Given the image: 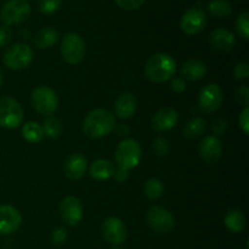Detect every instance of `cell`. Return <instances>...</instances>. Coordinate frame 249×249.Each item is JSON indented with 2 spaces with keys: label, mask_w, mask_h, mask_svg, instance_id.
I'll return each mask as SVG.
<instances>
[{
  "label": "cell",
  "mask_w": 249,
  "mask_h": 249,
  "mask_svg": "<svg viewBox=\"0 0 249 249\" xmlns=\"http://www.w3.org/2000/svg\"><path fill=\"white\" fill-rule=\"evenodd\" d=\"M141 157H142L141 146L134 139H124L117 146L116 164L118 169L125 172L134 169L140 164Z\"/></svg>",
  "instance_id": "cell-3"
},
{
  "label": "cell",
  "mask_w": 249,
  "mask_h": 249,
  "mask_svg": "<svg viewBox=\"0 0 249 249\" xmlns=\"http://www.w3.org/2000/svg\"><path fill=\"white\" fill-rule=\"evenodd\" d=\"M181 78L184 80H189V82H198L202 78L206 75L207 73V66L202 61L192 58V60L186 61L182 65L181 71Z\"/></svg>",
  "instance_id": "cell-20"
},
{
  "label": "cell",
  "mask_w": 249,
  "mask_h": 249,
  "mask_svg": "<svg viewBox=\"0 0 249 249\" xmlns=\"http://www.w3.org/2000/svg\"><path fill=\"white\" fill-rule=\"evenodd\" d=\"M61 219L68 226H77L83 219V204L77 197L67 196L60 204Z\"/></svg>",
  "instance_id": "cell-12"
},
{
  "label": "cell",
  "mask_w": 249,
  "mask_h": 249,
  "mask_svg": "<svg viewBox=\"0 0 249 249\" xmlns=\"http://www.w3.org/2000/svg\"><path fill=\"white\" fill-rule=\"evenodd\" d=\"M58 38V32L53 27H43L36 32L33 43L38 49H49L57 43Z\"/></svg>",
  "instance_id": "cell-22"
},
{
  "label": "cell",
  "mask_w": 249,
  "mask_h": 249,
  "mask_svg": "<svg viewBox=\"0 0 249 249\" xmlns=\"http://www.w3.org/2000/svg\"><path fill=\"white\" fill-rule=\"evenodd\" d=\"M152 150L160 157H164L170 151V142L165 138H157L152 143Z\"/></svg>",
  "instance_id": "cell-31"
},
{
  "label": "cell",
  "mask_w": 249,
  "mask_h": 249,
  "mask_svg": "<svg viewBox=\"0 0 249 249\" xmlns=\"http://www.w3.org/2000/svg\"><path fill=\"white\" fill-rule=\"evenodd\" d=\"M199 156L202 160L209 164H214L220 160L223 155V145L219 138L214 135H208L201 141L199 145Z\"/></svg>",
  "instance_id": "cell-15"
},
{
  "label": "cell",
  "mask_w": 249,
  "mask_h": 249,
  "mask_svg": "<svg viewBox=\"0 0 249 249\" xmlns=\"http://www.w3.org/2000/svg\"><path fill=\"white\" fill-rule=\"evenodd\" d=\"M61 55L70 65H78L82 62L85 55L84 39L74 32L66 34L61 41Z\"/></svg>",
  "instance_id": "cell-8"
},
{
  "label": "cell",
  "mask_w": 249,
  "mask_h": 249,
  "mask_svg": "<svg viewBox=\"0 0 249 249\" xmlns=\"http://www.w3.org/2000/svg\"><path fill=\"white\" fill-rule=\"evenodd\" d=\"M145 1L146 0H114L117 6L125 10V11H134V10H138L139 7H141L145 4Z\"/></svg>",
  "instance_id": "cell-32"
},
{
  "label": "cell",
  "mask_w": 249,
  "mask_h": 249,
  "mask_svg": "<svg viewBox=\"0 0 249 249\" xmlns=\"http://www.w3.org/2000/svg\"><path fill=\"white\" fill-rule=\"evenodd\" d=\"M138 101L131 92H123L119 95L114 104V113L121 119H129L135 114Z\"/></svg>",
  "instance_id": "cell-18"
},
{
  "label": "cell",
  "mask_w": 249,
  "mask_h": 249,
  "mask_svg": "<svg viewBox=\"0 0 249 249\" xmlns=\"http://www.w3.org/2000/svg\"><path fill=\"white\" fill-rule=\"evenodd\" d=\"M111 249H122V248H119V247H112Z\"/></svg>",
  "instance_id": "cell-43"
},
{
  "label": "cell",
  "mask_w": 249,
  "mask_h": 249,
  "mask_svg": "<svg viewBox=\"0 0 249 249\" xmlns=\"http://www.w3.org/2000/svg\"><path fill=\"white\" fill-rule=\"evenodd\" d=\"M207 122L202 117H195L186 123L184 128V135L186 139H197L204 133Z\"/></svg>",
  "instance_id": "cell-25"
},
{
  "label": "cell",
  "mask_w": 249,
  "mask_h": 249,
  "mask_svg": "<svg viewBox=\"0 0 249 249\" xmlns=\"http://www.w3.org/2000/svg\"><path fill=\"white\" fill-rule=\"evenodd\" d=\"M63 0H39L38 9L43 15L50 16L53 15L62 5Z\"/></svg>",
  "instance_id": "cell-29"
},
{
  "label": "cell",
  "mask_w": 249,
  "mask_h": 249,
  "mask_svg": "<svg viewBox=\"0 0 249 249\" xmlns=\"http://www.w3.org/2000/svg\"><path fill=\"white\" fill-rule=\"evenodd\" d=\"M2 82H4V78H2V72H1V70H0V88H1Z\"/></svg>",
  "instance_id": "cell-42"
},
{
  "label": "cell",
  "mask_w": 249,
  "mask_h": 249,
  "mask_svg": "<svg viewBox=\"0 0 249 249\" xmlns=\"http://www.w3.org/2000/svg\"><path fill=\"white\" fill-rule=\"evenodd\" d=\"M238 123H240L241 129H242L243 133L247 135L249 133V108L248 107H245L243 111L241 112L240 118H238Z\"/></svg>",
  "instance_id": "cell-38"
},
{
  "label": "cell",
  "mask_w": 249,
  "mask_h": 249,
  "mask_svg": "<svg viewBox=\"0 0 249 249\" xmlns=\"http://www.w3.org/2000/svg\"><path fill=\"white\" fill-rule=\"evenodd\" d=\"M207 22L208 18L203 10L198 7H191L182 15L180 19V28L187 36H196L206 28Z\"/></svg>",
  "instance_id": "cell-11"
},
{
  "label": "cell",
  "mask_w": 249,
  "mask_h": 249,
  "mask_svg": "<svg viewBox=\"0 0 249 249\" xmlns=\"http://www.w3.org/2000/svg\"><path fill=\"white\" fill-rule=\"evenodd\" d=\"M12 39V32L10 27L2 26L0 27V48H5L10 44Z\"/></svg>",
  "instance_id": "cell-37"
},
{
  "label": "cell",
  "mask_w": 249,
  "mask_h": 249,
  "mask_svg": "<svg viewBox=\"0 0 249 249\" xmlns=\"http://www.w3.org/2000/svg\"><path fill=\"white\" fill-rule=\"evenodd\" d=\"M235 99L238 105L243 107H248L249 105V89L247 85H242L235 92Z\"/></svg>",
  "instance_id": "cell-33"
},
{
  "label": "cell",
  "mask_w": 249,
  "mask_h": 249,
  "mask_svg": "<svg viewBox=\"0 0 249 249\" xmlns=\"http://www.w3.org/2000/svg\"><path fill=\"white\" fill-rule=\"evenodd\" d=\"M113 177L118 182H125L126 179H128L129 174H128V172H125V170H122V169H118V168H117V170H114Z\"/></svg>",
  "instance_id": "cell-40"
},
{
  "label": "cell",
  "mask_w": 249,
  "mask_h": 249,
  "mask_svg": "<svg viewBox=\"0 0 249 249\" xmlns=\"http://www.w3.org/2000/svg\"><path fill=\"white\" fill-rule=\"evenodd\" d=\"M116 128V118L108 109L95 108L90 111L83 122V131L89 139H102Z\"/></svg>",
  "instance_id": "cell-1"
},
{
  "label": "cell",
  "mask_w": 249,
  "mask_h": 249,
  "mask_svg": "<svg viewBox=\"0 0 249 249\" xmlns=\"http://www.w3.org/2000/svg\"><path fill=\"white\" fill-rule=\"evenodd\" d=\"M224 223H225L226 229L229 231H231L233 233H238L245 230L247 220H246L245 214L240 209H230L226 213Z\"/></svg>",
  "instance_id": "cell-23"
},
{
  "label": "cell",
  "mask_w": 249,
  "mask_h": 249,
  "mask_svg": "<svg viewBox=\"0 0 249 249\" xmlns=\"http://www.w3.org/2000/svg\"><path fill=\"white\" fill-rule=\"evenodd\" d=\"M146 221L151 230L157 233H169L174 229L175 220L173 214L167 208L153 206L146 213Z\"/></svg>",
  "instance_id": "cell-9"
},
{
  "label": "cell",
  "mask_w": 249,
  "mask_h": 249,
  "mask_svg": "<svg viewBox=\"0 0 249 249\" xmlns=\"http://www.w3.org/2000/svg\"><path fill=\"white\" fill-rule=\"evenodd\" d=\"M102 235L108 243L113 246H119L125 242L126 228L125 224L116 216H109L102 223Z\"/></svg>",
  "instance_id": "cell-13"
},
{
  "label": "cell",
  "mask_w": 249,
  "mask_h": 249,
  "mask_svg": "<svg viewBox=\"0 0 249 249\" xmlns=\"http://www.w3.org/2000/svg\"><path fill=\"white\" fill-rule=\"evenodd\" d=\"M26 1H32V0H26Z\"/></svg>",
  "instance_id": "cell-44"
},
{
  "label": "cell",
  "mask_w": 249,
  "mask_h": 249,
  "mask_svg": "<svg viewBox=\"0 0 249 249\" xmlns=\"http://www.w3.org/2000/svg\"><path fill=\"white\" fill-rule=\"evenodd\" d=\"M143 192H145L146 197L151 201H156V199L160 198V196L164 192V185L157 178H151L147 181L145 182V186H143Z\"/></svg>",
  "instance_id": "cell-28"
},
{
  "label": "cell",
  "mask_w": 249,
  "mask_h": 249,
  "mask_svg": "<svg viewBox=\"0 0 249 249\" xmlns=\"http://www.w3.org/2000/svg\"><path fill=\"white\" fill-rule=\"evenodd\" d=\"M223 100L224 94L221 88L218 84H208L199 91L197 105L203 113L212 114L220 109Z\"/></svg>",
  "instance_id": "cell-10"
},
{
  "label": "cell",
  "mask_w": 249,
  "mask_h": 249,
  "mask_svg": "<svg viewBox=\"0 0 249 249\" xmlns=\"http://www.w3.org/2000/svg\"><path fill=\"white\" fill-rule=\"evenodd\" d=\"M209 43L216 51H230L236 43L233 33L225 28H215L209 36Z\"/></svg>",
  "instance_id": "cell-19"
},
{
  "label": "cell",
  "mask_w": 249,
  "mask_h": 249,
  "mask_svg": "<svg viewBox=\"0 0 249 249\" xmlns=\"http://www.w3.org/2000/svg\"><path fill=\"white\" fill-rule=\"evenodd\" d=\"M32 14V7L26 0H7L1 7L0 17L5 26H18L26 22Z\"/></svg>",
  "instance_id": "cell-5"
},
{
  "label": "cell",
  "mask_w": 249,
  "mask_h": 249,
  "mask_svg": "<svg viewBox=\"0 0 249 249\" xmlns=\"http://www.w3.org/2000/svg\"><path fill=\"white\" fill-rule=\"evenodd\" d=\"M145 77L152 83H164L177 72V62L170 55L158 53L151 56L145 65Z\"/></svg>",
  "instance_id": "cell-2"
},
{
  "label": "cell",
  "mask_w": 249,
  "mask_h": 249,
  "mask_svg": "<svg viewBox=\"0 0 249 249\" xmlns=\"http://www.w3.org/2000/svg\"><path fill=\"white\" fill-rule=\"evenodd\" d=\"M249 75V65L247 62H241L233 70V77L237 80L247 79Z\"/></svg>",
  "instance_id": "cell-35"
},
{
  "label": "cell",
  "mask_w": 249,
  "mask_h": 249,
  "mask_svg": "<svg viewBox=\"0 0 249 249\" xmlns=\"http://www.w3.org/2000/svg\"><path fill=\"white\" fill-rule=\"evenodd\" d=\"M22 136L29 143H38L43 140L44 131L43 128L36 122H27L22 126Z\"/></svg>",
  "instance_id": "cell-24"
},
{
  "label": "cell",
  "mask_w": 249,
  "mask_h": 249,
  "mask_svg": "<svg viewBox=\"0 0 249 249\" xmlns=\"http://www.w3.org/2000/svg\"><path fill=\"white\" fill-rule=\"evenodd\" d=\"M226 129H228V122H226L224 118L215 119L213 125H212V130H213L214 136H216V138L223 135V134L226 131Z\"/></svg>",
  "instance_id": "cell-36"
},
{
  "label": "cell",
  "mask_w": 249,
  "mask_h": 249,
  "mask_svg": "<svg viewBox=\"0 0 249 249\" xmlns=\"http://www.w3.org/2000/svg\"><path fill=\"white\" fill-rule=\"evenodd\" d=\"M114 170H116V167L109 160H96L90 165L89 174L92 179L97 181H104L113 177Z\"/></svg>",
  "instance_id": "cell-21"
},
{
  "label": "cell",
  "mask_w": 249,
  "mask_h": 249,
  "mask_svg": "<svg viewBox=\"0 0 249 249\" xmlns=\"http://www.w3.org/2000/svg\"><path fill=\"white\" fill-rule=\"evenodd\" d=\"M208 11L216 18H225L231 14L232 7L228 0H212L208 4Z\"/></svg>",
  "instance_id": "cell-27"
},
{
  "label": "cell",
  "mask_w": 249,
  "mask_h": 249,
  "mask_svg": "<svg viewBox=\"0 0 249 249\" xmlns=\"http://www.w3.org/2000/svg\"><path fill=\"white\" fill-rule=\"evenodd\" d=\"M178 121H179V114L172 107H164L160 108L155 113L151 121V126L155 129L156 131H168L170 129L174 128L177 125Z\"/></svg>",
  "instance_id": "cell-16"
},
{
  "label": "cell",
  "mask_w": 249,
  "mask_h": 249,
  "mask_svg": "<svg viewBox=\"0 0 249 249\" xmlns=\"http://www.w3.org/2000/svg\"><path fill=\"white\" fill-rule=\"evenodd\" d=\"M170 88L177 94H181L186 90V83L182 78H173L172 82H170Z\"/></svg>",
  "instance_id": "cell-39"
},
{
  "label": "cell",
  "mask_w": 249,
  "mask_h": 249,
  "mask_svg": "<svg viewBox=\"0 0 249 249\" xmlns=\"http://www.w3.org/2000/svg\"><path fill=\"white\" fill-rule=\"evenodd\" d=\"M129 131H130V129L125 124H121V125L117 126V134L119 136H126L129 134Z\"/></svg>",
  "instance_id": "cell-41"
},
{
  "label": "cell",
  "mask_w": 249,
  "mask_h": 249,
  "mask_svg": "<svg viewBox=\"0 0 249 249\" xmlns=\"http://www.w3.org/2000/svg\"><path fill=\"white\" fill-rule=\"evenodd\" d=\"M236 31L245 40L249 39V12L245 11L237 17L236 21Z\"/></svg>",
  "instance_id": "cell-30"
},
{
  "label": "cell",
  "mask_w": 249,
  "mask_h": 249,
  "mask_svg": "<svg viewBox=\"0 0 249 249\" xmlns=\"http://www.w3.org/2000/svg\"><path fill=\"white\" fill-rule=\"evenodd\" d=\"M23 109L19 102L11 96L0 97V126L16 129L23 122Z\"/></svg>",
  "instance_id": "cell-6"
},
{
  "label": "cell",
  "mask_w": 249,
  "mask_h": 249,
  "mask_svg": "<svg viewBox=\"0 0 249 249\" xmlns=\"http://www.w3.org/2000/svg\"><path fill=\"white\" fill-rule=\"evenodd\" d=\"M67 240V230L65 228H57L51 233V242L56 246H60Z\"/></svg>",
  "instance_id": "cell-34"
},
{
  "label": "cell",
  "mask_w": 249,
  "mask_h": 249,
  "mask_svg": "<svg viewBox=\"0 0 249 249\" xmlns=\"http://www.w3.org/2000/svg\"><path fill=\"white\" fill-rule=\"evenodd\" d=\"M41 128H43L44 136H48L49 139H57L62 134V124H61L60 119L53 116L46 117Z\"/></svg>",
  "instance_id": "cell-26"
},
{
  "label": "cell",
  "mask_w": 249,
  "mask_h": 249,
  "mask_svg": "<svg viewBox=\"0 0 249 249\" xmlns=\"http://www.w3.org/2000/svg\"><path fill=\"white\" fill-rule=\"evenodd\" d=\"M22 216L18 209L10 204L0 206V233L12 235L21 228Z\"/></svg>",
  "instance_id": "cell-14"
},
{
  "label": "cell",
  "mask_w": 249,
  "mask_h": 249,
  "mask_svg": "<svg viewBox=\"0 0 249 249\" xmlns=\"http://www.w3.org/2000/svg\"><path fill=\"white\" fill-rule=\"evenodd\" d=\"M33 49L24 43H16L6 49L2 62L9 70L21 71L28 67L33 61Z\"/></svg>",
  "instance_id": "cell-4"
},
{
  "label": "cell",
  "mask_w": 249,
  "mask_h": 249,
  "mask_svg": "<svg viewBox=\"0 0 249 249\" xmlns=\"http://www.w3.org/2000/svg\"><path fill=\"white\" fill-rule=\"evenodd\" d=\"M32 106L34 107L38 113L43 116H53L58 107V97L55 90L51 89L50 87L40 85L36 88L32 92L31 96Z\"/></svg>",
  "instance_id": "cell-7"
},
{
  "label": "cell",
  "mask_w": 249,
  "mask_h": 249,
  "mask_svg": "<svg viewBox=\"0 0 249 249\" xmlns=\"http://www.w3.org/2000/svg\"><path fill=\"white\" fill-rule=\"evenodd\" d=\"M88 168V160L83 153H72L65 163V174L71 180H79L84 177Z\"/></svg>",
  "instance_id": "cell-17"
}]
</instances>
